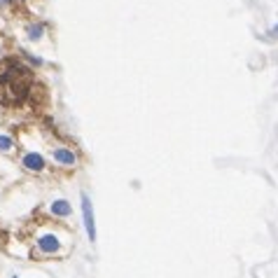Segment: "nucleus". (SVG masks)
Returning a JSON list of instances; mask_svg holds the SVG:
<instances>
[{
  "label": "nucleus",
  "mask_w": 278,
  "mask_h": 278,
  "mask_svg": "<svg viewBox=\"0 0 278 278\" xmlns=\"http://www.w3.org/2000/svg\"><path fill=\"white\" fill-rule=\"evenodd\" d=\"M26 35H28V40H33V43L43 40V35H44V23H43V21L31 23V26H28V31H26Z\"/></svg>",
  "instance_id": "423d86ee"
},
{
  "label": "nucleus",
  "mask_w": 278,
  "mask_h": 278,
  "mask_svg": "<svg viewBox=\"0 0 278 278\" xmlns=\"http://www.w3.org/2000/svg\"><path fill=\"white\" fill-rule=\"evenodd\" d=\"M12 278H19V276H12Z\"/></svg>",
  "instance_id": "1a4fd4ad"
},
{
  "label": "nucleus",
  "mask_w": 278,
  "mask_h": 278,
  "mask_svg": "<svg viewBox=\"0 0 278 278\" xmlns=\"http://www.w3.org/2000/svg\"><path fill=\"white\" fill-rule=\"evenodd\" d=\"M35 246L38 250L43 253V255H59L64 248H61V238L56 234H43L38 236V241H35Z\"/></svg>",
  "instance_id": "7ed1b4c3"
},
{
  "label": "nucleus",
  "mask_w": 278,
  "mask_h": 278,
  "mask_svg": "<svg viewBox=\"0 0 278 278\" xmlns=\"http://www.w3.org/2000/svg\"><path fill=\"white\" fill-rule=\"evenodd\" d=\"M49 213L54 215V217H70L73 215V206H70V201H65V199H56V201L49 203Z\"/></svg>",
  "instance_id": "39448f33"
},
{
  "label": "nucleus",
  "mask_w": 278,
  "mask_h": 278,
  "mask_svg": "<svg viewBox=\"0 0 278 278\" xmlns=\"http://www.w3.org/2000/svg\"><path fill=\"white\" fill-rule=\"evenodd\" d=\"M49 157L64 169H75L77 166V154L70 148H52Z\"/></svg>",
  "instance_id": "20e7f679"
},
{
  "label": "nucleus",
  "mask_w": 278,
  "mask_h": 278,
  "mask_svg": "<svg viewBox=\"0 0 278 278\" xmlns=\"http://www.w3.org/2000/svg\"><path fill=\"white\" fill-rule=\"evenodd\" d=\"M80 201H82V220H85L86 236H89V241L94 243V241H96V220H94V206H91V199H89V194H86V192L80 194Z\"/></svg>",
  "instance_id": "f257e3e1"
},
{
  "label": "nucleus",
  "mask_w": 278,
  "mask_h": 278,
  "mask_svg": "<svg viewBox=\"0 0 278 278\" xmlns=\"http://www.w3.org/2000/svg\"><path fill=\"white\" fill-rule=\"evenodd\" d=\"M21 169L28 173H43L47 169V159L40 152H23L21 154Z\"/></svg>",
  "instance_id": "f03ea898"
},
{
  "label": "nucleus",
  "mask_w": 278,
  "mask_h": 278,
  "mask_svg": "<svg viewBox=\"0 0 278 278\" xmlns=\"http://www.w3.org/2000/svg\"><path fill=\"white\" fill-rule=\"evenodd\" d=\"M14 148H17L14 140H12L10 136H2V133H0V152H2V154H10V152H14Z\"/></svg>",
  "instance_id": "0eeeda50"
},
{
  "label": "nucleus",
  "mask_w": 278,
  "mask_h": 278,
  "mask_svg": "<svg viewBox=\"0 0 278 278\" xmlns=\"http://www.w3.org/2000/svg\"><path fill=\"white\" fill-rule=\"evenodd\" d=\"M271 35H278V26H276V28H274V31H271Z\"/></svg>",
  "instance_id": "6e6552de"
}]
</instances>
